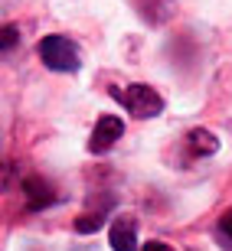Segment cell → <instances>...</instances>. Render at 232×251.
Wrapping results in <instances>:
<instances>
[{
  "label": "cell",
  "mask_w": 232,
  "mask_h": 251,
  "mask_svg": "<svg viewBox=\"0 0 232 251\" xmlns=\"http://www.w3.org/2000/svg\"><path fill=\"white\" fill-rule=\"evenodd\" d=\"M112 95L124 104V111H131L134 118H157L164 111V98L144 82L124 85V88H112Z\"/></svg>",
  "instance_id": "1"
},
{
  "label": "cell",
  "mask_w": 232,
  "mask_h": 251,
  "mask_svg": "<svg viewBox=\"0 0 232 251\" xmlns=\"http://www.w3.org/2000/svg\"><path fill=\"white\" fill-rule=\"evenodd\" d=\"M39 59L53 72H75L82 59H79V46L65 36H46L39 43Z\"/></svg>",
  "instance_id": "2"
},
{
  "label": "cell",
  "mask_w": 232,
  "mask_h": 251,
  "mask_svg": "<svg viewBox=\"0 0 232 251\" xmlns=\"http://www.w3.org/2000/svg\"><path fill=\"white\" fill-rule=\"evenodd\" d=\"M124 134V121L115 118V114H105L95 121V130H92V140H88V150L92 153H105L118 144V137Z\"/></svg>",
  "instance_id": "3"
},
{
  "label": "cell",
  "mask_w": 232,
  "mask_h": 251,
  "mask_svg": "<svg viewBox=\"0 0 232 251\" xmlns=\"http://www.w3.org/2000/svg\"><path fill=\"white\" fill-rule=\"evenodd\" d=\"M23 196H27V209L29 212H39V209L53 205V199H56L53 186H49L43 176H27L23 179Z\"/></svg>",
  "instance_id": "4"
},
{
  "label": "cell",
  "mask_w": 232,
  "mask_h": 251,
  "mask_svg": "<svg viewBox=\"0 0 232 251\" xmlns=\"http://www.w3.org/2000/svg\"><path fill=\"white\" fill-rule=\"evenodd\" d=\"M108 242L115 251H138V225L134 219H115L108 228Z\"/></svg>",
  "instance_id": "5"
},
{
  "label": "cell",
  "mask_w": 232,
  "mask_h": 251,
  "mask_svg": "<svg viewBox=\"0 0 232 251\" xmlns=\"http://www.w3.org/2000/svg\"><path fill=\"white\" fill-rule=\"evenodd\" d=\"M186 150L193 153V157H209V153H216L219 150V140H216L213 130H203V127H196L186 134Z\"/></svg>",
  "instance_id": "6"
},
{
  "label": "cell",
  "mask_w": 232,
  "mask_h": 251,
  "mask_svg": "<svg viewBox=\"0 0 232 251\" xmlns=\"http://www.w3.org/2000/svg\"><path fill=\"white\" fill-rule=\"evenodd\" d=\"M105 225V209H92V212H85L82 219H75V232H95V228H102Z\"/></svg>",
  "instance_id": "7"
},
{
  "label": "cell",
  "mask_w": 232,
  "mask_h": 251,
  "mask_svg": "<svg viewBox=\"0 0 232 251\" xmlns=\"http://www.w3.org/2000/svg\"><path fill=\"white\" fill-rule=\"evenodd\" d=\"M216 232H219V242L232 251V209H226V212H223V219H219V228H216Z\"/></svg>",
  "instance_id": "8"
},
{
  "label": "cell",
  "mask_w": 232,
  "mask_h": 251,
  "mask_svg": "<svg viewBox=\"0 0 232 251\" xmlns=\"http://www.w3.org/2000/svg\"><path fill=\"white\" fill-rule=\"evenodd\" d=\"M138 3H141V13H144L147 20H164V17L157 13V7L167 10V0H138Z\"/></svg>",
  "instance_id": "9"
},
{
  "label": "cell",
  "mask_w": 232,
  "mask_h": 251,
  "mask_svg": "<svg viewBox=\"0 0 232 251\" xmlns=\"http://www.w3.org/2000/svg\"><path fill=\"white\" fill-rule=\"evenodd\" d=\"M17 46V26H3V52Z\"/></svg>",
  "instance_id": "10"
},
{
  "label": "cell",
  "mask_w": 232,
  "mask_h": 251,
  "mask_svg": "<svg viewBox=\"0 0 232 251\" xmlns=\"http://www.w3.org/2000/svg\"><path fill=\"white\" fill-rule=\"evenodd\" d=\"M144 251H174V248L164 245V242H147V245H144Z\"/></svg>",
  "instance_id": "11"
}]
</instances>
